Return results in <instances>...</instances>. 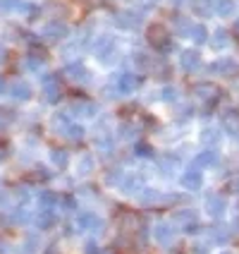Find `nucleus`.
<instances>
[{
    "label": "nucleus",
    "mask_w": 239,
    "mask_h": 254,
    "mask_svg": "<svg viewBox=\"0 0 239 254\" xmlns=\"http://www.w3.org/2000/svg\"><path fill=\"white\" fill-rule=\"evenodd\" d=\"M182 185L189 187V190H196V187H201V175H198L196 170H191V173H187L182 178Z\"/></svg>",
    "instance_id": "1"
},
{
    "label": "nucleus",
    "mask_w": 239,
    "mask_h": 254,
    "mask_svg": "<svg viewBox=\"0 0 239 254\" xmlns=\"http://www.w3.org/2000/svg\"><path fill=\"white\" fill-rule=\"evenodd\" d=\"M36 223H39V226H41L43 230H48V228H50L53 223H55V218H53V213H50V211H43L41 216L36 218Z\"/></svg>",
    "instance_id": "2"
},
{
    "label": "nucleus",
    "mask_w": 239,
    "mask_h": 254,
    "mask_svg": "<svg viewBox=\"0 0 239 254\" xmlns=\"http://www.w3.org/2000/svg\"><path fill=\"white\" fill-rule=\"evenodd\" d=\"M41 206H43V211H50L53 206H55V194H50V192H43L41 194Z\"/></svg>",
    "instance_id": "3"
},
{
    "label": "nucleus",
    "mask_w": 239,
    "mask_h": 254,
    "mask_svg": "<svg viewBox=\"0 0 239 254\" xmlns=\"http://www.w3.org/2000/svg\"><path fill=\"white\" fill-rule=\"evenodd\" d=\"M53 163H55V166H60V168H65V166H67V151H62V149H55V151H53Z\"/></svg>",
    "instance_id": "4"
},
{
    "label": "nucleus",
    "mask_w": 239,
    "mask_h": 254,
    "mask_svg": "<svg viewBox=\"0 0 239 254\" xmlns=\"http://www.w3.org/2000/svg\"><path fill=\"white\" fill-rule=\"evenodd\" d=\"M91 170H94V158H91V156H84V158H82V161H79V173H91Z\"/></svg>",
    "instance_id": "5"
},
{
    "label": "nucleus",
    "mask_w": 239,
    "mask_h": 254,
    "mask_svg": "<svg viewBox=\"0 0 239 254\" xmlns=\"http://www.w3.org/2000/svg\"><path fill=\"white\" fill-rule=\"evenodd\" d=\"M208 206H211V213H220V211H223V199L213 197L211 201H208Z\"/></svg>",
    "instance_id": "6"
},
{
    "label": "nucleus",
    "mask_w": 239,
    "mask_h": 254,
    "mask_svg": "<svg viewBox=\"0 0 239 254\" xmlns=\"http://www.w3.org/2000/svg\"><path fill=\"white\" fill-rule=\"evenodd\" d=\"M14 91H17V94H14L17 99H29V86L27 84H24V86L17 84V86H14Z\"/></svg>",
    "instance_id": "7"
},
{
    "label": "nucleus",
    "mask_w": 239,
    "mask_h": 254,
    "mask_svg": "<svg viewBox=\"0 0 239 254\" xmlns=\"http://www.w3.org/2000/svg\"><path fill=\"white\" fill-rule=\"evenodd\" d=\"M137 154L139 156H151V146H148V144H137Z\"/></svg>",
    "instance_id": "8"
},
{
    "label": "nucleus",
    "mask_w": 239,
    "mask_h": 254,
    "mask_svg": "<svg viewBox=\"0 0 239 254\" xmlns=\"http://www.w3.org/2000/svg\"><path fill=\"white\" fill-rule=\"evenodd\" d=\"M86 254H100V250H98V245L96 242H86V250H84Z\"/></svg>",
    "instance_id": "9"
},
{
    "label": "nucleus",
    "mask_w": 239,
    "mask_h": 254,
    "mask_svg": "<svg viewBox=\"0 0 239 254\" xmlns=\"http://www.w3.org/2000/svg\"><path fill=\"white\" fill-rule=\"evenodd\" d=\"M155 238H158V240H168L170 230H165V226H160V230H155Z\"/></svg>",
    "instance_id": "10"
},
{
    "label": "nucleus",
    "mask_w": 239,
    "mask_h": 254,
    "mask_svg": "<svg viewBox=\"0 0 239 254\" xmlns=\"http://www.w3.org/2000/svg\"><path fill=\"white\" fill-rule=\"evenodd\" d=\"M62 204L67 206V211H74V206H77V204H74V199H72V197H65V199H62Z\"/></svg>",
    "instance_id": "11"
},
{
    "label": "nucleus",
    "mask_w": 239,
    "mask_h": 254,
    "mask_svg": "<svg viewBox=\"0 0 239 254\" xmlns=\"http://www.w3.org/2000/svg\"><path fill=\"white\" fill-rule=\"evenodd\" d=\"M43 254H60V252H57V247H55V245H48V247L43 250Z\"/></svg>",
    "instance_id": "12"
},
{
    "label": "nucleus",
    "mask_w": 239,
    "mask_h": 254,
    "mask_svg": "<svg viewBox=\"0 0 239 254\" xmlns=\"http://www.w3.org/2000/svg\"><path fill=\"white\" fill-rule=\"evenodd\" d=\"M5 252H7V250H5V245L0 242V254H5Z\"/></svg>",
    "instance_id": "13"
},
{
    "label": "nucleus",
    "mask_w": 239,
    "mask_h": 254,
    "mask_svg": "<svg viewBox=\"0 0 239 254\" xmlns=\"http://www.w3.org/2000/svg\"><path fill=\"white\" fill-rule=\"evenodd\" d=\"M0 161H2V151H0Z\"/></svg>",
    "instance_id": "14"
}]
</instances>
